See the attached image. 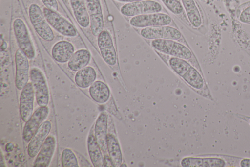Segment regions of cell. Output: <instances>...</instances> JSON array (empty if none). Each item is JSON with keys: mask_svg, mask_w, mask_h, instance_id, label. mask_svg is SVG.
<instances>
[{"mask_svg": "<svg viewBox=\"0 0 250 167\" xmlns=\"http://www.w3.org/2000/svg\"><path fill=\"white\" fill-rule=\"evenodd\" d=\"M91 54L85 49H81L75 52L68 61L69 69L77 72L87 66L90 61Z\"/></svg>", "mask_w": 250, "mask_h": 167, "instance_id": "22", "label": "cell"}, {"mask_svg": "<svg viewBox=\"0 0 250 167\" xmlns=\"http://www.w3.org/2000/svg\"><path fill=\"white\" fill-rule=\"evenodd\" d=\"M34 89L31 82L28 83L21 90L19 111L22 120L27 122L32 115L34 99Z\"/></svg>", "mask_w": 250, "mask_h": 167, "instance_id": "13", "label": "cell"}, {"mask_svg": "<svg viewBox=\"0 0 250 167\" xmlns=\"http://www.w3.org/2000/svg\"><path fill=\"white\" fill-rule=\"evenodd\" d=\"M168 63L174 72L181 77L188 72L192 66L186 60L173 56L169 59Z\"/></svg>", "mask_w": 250, "mask_h": 167, "instance_id": "26", "label": "cell"}, {"mask_svg": "<svg viewBox=\"0 0 250 167\" xmlns=\"http://www.w3.org/2000/svg\"><path fill=\"white\" fill-rule=\"evenodd\" d=\"M181 165L184 167H202L203 158L195 157L185 158L182 160Z\"/></svg>", "mask_w": 250, "mask_h": 167, "instance_id": "30", "label": "cell"}, {"mask_svg": "<svg viewBox=\"0 0 250 167\" xmlns=\"http://www.w3.org/2000/svg\"><path fill=\"white\" fill-rule=\"evenodd\" d=\"M56 140L54 136H48L43 143L33 163L34 167H47L54 154Z\"/></svg>", "mask_w": 250, "mask_h": 167, "instance_id": "15", "label": "cell"}, {"mask_svg": "<svg viewBox=\"0 0 250 167\" xmlns=\"http://www.w3.org/2000/svg\"><path fill=\"white\" fill-rule=\"evenodd\" d=\"M45 7L54 11H57L59 5L57 0H41Z\"/></svg>", "mask_w": 250, "mask_h": 167, "instance_id": "32", "label": "cell"}, {"mask_svg": "<svg viewBox=\"0 0 250 167\" xmlns=\"http://www.w3.org/2000/svg\"><path fill=\"white\" fill-rule=\"evenodd\" d=\"M107 147L113 166H120L122 162V154L120 146L116 139L111 134L107 135Z\"/></svg>", "mask_w": 250, "mask_h": 167, "instance_id": "24", "label": "cell"}, {"mask_svg": "<svg viewBox=\"0 0 250 167\" xmlns=\"http://www.w3.org/2000/svg\"><path fill=\"white\" fill-rule=\"evenodd\" d=\"M30 79L35 94L38 105L47 106L49 100V89L45 78L42 72L37 68L30 71Z\"/></svg>", "mask_w": 250, "mask_h": 167, "instance_id": "6", "label": "cell"}, {"mask_svg": "<svg viewBox=\"0 0 250 167\" xmlns=\"http://www.w3.org/2000/svg\"><path fill=\"white\" fill-rule=\"evenodd\" d=\"M87 148L91 161L93 166L95 167H104V158L92 130L87 138Z\"/></svg>", "mask_w": 250, "mask_h": 167, "instance_id": "19", "label": "cell"}, {"mask_svg": "<svg viewBox=\"0 0 250 167\" xmlns=\"http://www.w3.org/2000/svg\"><path fill=\"white\" fill-rule=\"evenodd\" d=\"M95 70L91 66H86L77 72L74 80L76 84L81 88L91 86L96 78Z\"/></svg>", "mask_w": 250, "mask_h": 167, "instance_id": "23", "label": "cell"}, {"mask_svg": "<svg viewBox=\"0 0 250 167\" xmlns=\"http://www.w3.org/2000/svg\"><path fill=\"white\" fill-rule=\"evenodd\" d=\"M114 0L120 2L128 3H131V2H133L144 0Z\"/></svg>", "mask_w": 250, "mask_h": 167, "instance_id": "34", "label": "cell"}, {"mask_svg": "<svg viewBox=\"0 0 250 167\" xmlns=\"http://www.w3.org/2000/svg\"><path fill=\"white\" fill-rule=\"evenodd\" d=\"M48 113L49 109L47 106L40 107L34 112L23 128L22 137L26 142L30 141Z\"/></svg>", "mask_w": 250, "mask_h": 167, "instance_id": "12", "label": "cell"}, {"mask_svg": "<svg viewBox=\"0 0 250 167\" xmlns=\"http://www.w3.org/2000/svg\"><path fill=\"white\" fill-rule=\"evenodd\" d=\"M73 14L78 24L83 28L90 24V19L85 0H69Z\"/></svg>", "mask_w": 250, "mask_h": 167, "instance_id": "18", "label": "cell"}, {"mask_svg": "<svg viewBox=\"0 0 250 167\" xmlns=\"http://www.w3.org/2000/svg\"><path fill=\"white\" fill-rule=\"evenodd\" d=\"M4 159L3 158V155H2V152L1 151V152H0V166L1 167H4L5 166V165H4Z\"/></svg>", "mask_w": 250, "mask_h": 167, "instance_id": "35", "label": "cell"}, {"mask_svg": "<svg viewBox=\"0 0 250 167\" xmlns=\"http://www.w3.org/2000/svg\"><path fill=\"white\" fill-rule=\"evenodd\" d=\"M224 160L218 158H203L202 167H223L225 166Z\"/></svg>", "mask_w": 250, "mask_h": 167, "instance_id": "29", "label": "cell"}, {"mask_svg": "<svg viewBox=\"0 0 250 167\" xmlns=\"http://www.w3.org/2000/svg\"><path fill=\"white\" fill-rule=\"evenodd\" d=\"M151 46L157 51L185 60L192 56L190 50L177 41L169 39H155L150 41Z\"/></svg>", "mask_w": 250, "mask_h": 167, "instance_id": "1", "label": "cell"}, {"mask_svg": "<svg viewBox=\"0 0 250 167\" xmlns=\"http://www.w3.org/2000/svg\"><path fill=\"white\" fill-rule=\"evenodd\" d=\"M74 51V46L71 43L67 41H60L53 45L51 54L56 61L64 63L69 61Z\"/></svg>", "mask_w": 250, "mask_h": 167, "instance_id": "16", "label": "cell"}, {"mask_svg": "<svg viewBox=\"0 0 250 167\" xmlns=\"http://www.w3.org/2000/svg\"><path fill=\"white\" fill-rule=\"evenodd\" d=\"M89 95L97 103L103 104L108 100L110 92L107 85L101 81H94L90 86Z\"/></svg>", "mask_w": 250, "mask_h": 167, "instance_id": "20", "label": "cell"}, {"mask_svg": "<svg viewBox=\"0 0 250 167\" xmlns=\"http://www.w3.org/2000/svg\"><path fill=\"white\" fill-rule=\"evenodd\" d=\"M240 166L242 167H250V159H244L240 162Z\"/></svg>", "mask_w": 250, "mask_h": 167, "instance_id": "33", "label": "cell"}, {"mask_svg": "<svg viewBox=\"0 0 250 167\" xmlns=\"http://www.w3.org/2000/svg\"><path fill=\"white\" fill-rule=\"evenodd\" d=\"M28 15L35 30L41 38L46 41H51L54 39L50 25L38 4L32 3L30 5Z\"/></svg>", "mask_w": 250, "mask_h": 167, "instance_id": "2", "label": "cell"}, {"mask_svg": "<svg viewBox=\"0 0 250 167\" xmlns=\"http://www.w3.org/2000/svg\"></svg>", "mask_w": 250, "mask_h": 167, "instance_id": "37", "label": "cell"}, {"mask_svg": "<svg viewBox=\"0 0 250 167\" xmlns=\"http://www.w3.org/2000/svg\"><path fill=\"white\" fill-rule=\"evenodd\" d=\"M92 34L97 37L103 30L104 20L100 0H85Z\"/></svg>", "mask_w": 250, "mask_h": 167, "instance_id": "9", "label": "cell"}, {"mask_svg": "<svg viewBox=\"0 0 250 167\" xmlns=\"http://www.w3.org/2000/svg\"><path fill=\"white\" fill-rule=\"evenodd\" d=\"M140 35L146 40L169 39L178 41L182 37L181 32L169 25L156 26L142 28Z\"/></svg>", "mask_w": 250, "mask_h": 167, "instance_id": "8", "label": "cell"}, {"mask_svg": "<svg viewBox=\"0 0 250 167\" xmlns=\"http://www.w3.org/2000/svg\"><path fill=\"white\" fill-rule=\"evenodd\" d=\"M107 116L102 113L98 116L94 127V136L101 150L104 153L107 151Z\"/></svg>", "mask_w": 250, "mask_h": 167, "instance_id": "17", "label": "cell"}, {"mask_svg": "<svg viewBox=\"0 0 250 167\" xmlns=\"http://www.w3.org/2000/svg\"><path fill=\"white\" fill-rule=\"evenodd\" d=\"M51 127L52 124L49 120L44 121L41 124L29 141L28 145L27 152L30 157L33 158L38 154Z\"/></svg>", "mask_w": 250, "mask_h": 167, "instance_id": "14", "label": "cell"}, {"mask_svg": "<svg viewBox=\"0 0 250 167\" xmlns=\"http://www.w3.org/2000/svg\"><path fill=\"white\" fill-rule=\"evenodd\" d=\"M182 78L189 86L196 90L201 89L204 85L202 76L198 71L192 66Z\"/></svg>", "mask_w": 250, "mask_h": 167, "instance_id": "25", "label": "cell"}, {"mask_svg": "<svg viewBox=\"0 0 250 167\" xmlns=\"http://www.w3.org/2000/svg\"><path fill=\"white\" fill-rule=\"evenodd\" d=\"M97 43L100 53L106 63L114 66L117 63V54L110 33L103 30L97 36Z\"/></svg>", "mask_w": 250, "mask_h": 167, "instance_id": "11", "label": "cell"}, {"mask_svg": "<svg viewBox=\"0 0 250 167\" xmlns=\"http://www.w3.org/2000/svg\"><path fill=\"white\" fill-rule=\"evenodd\" d=\"M160 0L171 13L175 15H179L183 11V7L179 0Z\"/></svg>", "mask_w": 250, "mask_h": 167, "instance_id": "28", "label": "cell"}, {"mask_svg": "<svg viewBox=\"0 0 250 167\" xmlns=\"http://www.w3.org/2000/svg\"><path fill=\"white\" fill-rule=\"evenodd\" d=\"M25 54L20 49L15 53L16 74L15 83L16 88L22 90L28 83L30 77L28 59Z\"/></svg>", "mask_w": 250, "mask_h": 167, "instance_id": "10", "label": "cell"}, {"mask_svg": "<svg viewBox=\"0 0 250 167\" xmlns=\"http://www.w3.org/2000/svg\"><path fill=\"white\" fill-rule=\"evenodd\" d=\"M42 11L49 25L58 33L68 37H74L77 35L73 24L56 11L45 7L43 8Z\"/></svg>", "mask_w": 250, "mask_h": 167, "instance_id": "7", "label": "cell"}, {"mask_svg": "<svg viewBox=\"0 0 250 167\" xmlns=\"http://www.w3.org/2000/svg\"><path fill=\"white\" fill-rule=\"evenodd\" d=\"M187 16L193 27L198 28L202 24L200 11L194 0H181Z\"/></svg>", "mask_w": 250, "mask_h": 167, "instance_id": "21", "label": "cell"}, {"mask_svg": "<svg viewBox=\"0 0 250 167\" xmlns=\"http://www.w3.org/2000/svg\"><path fill=\"white\" fill-rule=\"evenodd\" d=\"M249 123H250V120H249Z\"/></svg>", "mask_w": 250, "mask_h": 167, "instance_id": "36", "label": "cell"}, {"mask_svg": "<svg viewBox=\"0 0 250 167\" xmlns=\"http://www.w3.org/2000/svg\"><path fill=\"white\" fill-rule=\"evenodd\" d=\"M171 17L161 12L152 13L131 17L129 21L131 26L137 28L169 25L172 22Z\"/></svg>", "mask_w": 250, "mask_h": 167, "instance_id": "5", "label": "cell"}, {"mask_svg": "<svg viewBox=\"0 0 250 167\" xmlns=\"http://www.w3.org/2000/svg\"><path fill=\"white\" fill-rule=\"evenodd\" d=\"M239 20L243 23H250V5L241 12L239 16Z\"/></svg>", "mask_w": 250, "mask_h": 167, "instance_id": "31", "label": "cell"}, {"mask_svg": "<svg viewBox=\"0 0 250 167\" xmlns=\"http://www.w3.org/2000/svg\"><path fill=\"white\" fill-rule=\"evenodd\" d=\"M61 161L63 167H79L77 157L73 151L70 148H65L63 150Z\"/></svg>", "mask_w": 250, "mask_h": 167, "instance_id": "27", "label": "cell"}, {"mask_svg": "<svg viewBox=\"0 0 250 167\" xmlns=\"http://www.w3.org/2000/svg\"><path fill=\"white\" fill-rule=\"evenodd\" d=\"M13 27L19 48L25 54L28 59H33L35 55V50L24 22L21 18H16L13 21Z\"/></svg>", "mask_w": 250, "mask_h": 167, "instance_id": "3", "label": "cell"}, {"mask_svg": "<svg viewBox=\"0 0 250 167\" xmlns=\"http://www.w3.org/2000/svg\"><path fill=\"white\" fill-rule=\"evenodd\" d=\"M162 5L157 1L144 0L125 3L120 9V13L126 17L134 16L152 13L161 12Z\"/></svg>", "mask_w": 250, "mask_h": 167, "instance_id": "4", "label": "cell"}]
</instances>
